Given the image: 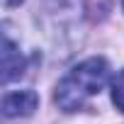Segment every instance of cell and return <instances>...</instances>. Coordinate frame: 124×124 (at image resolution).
Returning a JSON list of instances; mask_svg holds the SVG:
<instances>
[{"instance_id":"obj_4","label":"cell","mask_w":124,"mask_h":124,"mask_svg":"<svg viewBox=\"0 0 124 124\" xmlns=\"http://www.w3.org/2000/svg\"><path fill=\"white\" fill-rule=\"evenodd\" d=\"M112 102L117 109L124 112V71H119L117 78L112 80Z\"/></svg>"},{"instance_id":"obj_1","label":"cell","mask_w":124,"mask_h":124,"mask_svg":"<svg viewBox=\"0 0 124 124\" xmlns=\"http://www.w3.org/2000/svg\"><path fill=\"white\" fill-rule=\"evenodd\" d=\"M107 76H109V66L100 56H93V58L83 61V63H78L56 85V95H54L56 105L66 112L80 109L93 95H97L105 88Z\"/></svg>"},{"instance_id":"obj_3","label":"cell","mask_w":124,"mask_h":124,"mask_svg":"<svg viewBox=\"0 0 124 124\" xmlns=\"http://www.w3.org/2000/svg\"><path fill=\"white\" fill-rule=\"evenodd\" d=\"M22 71H24V58L15 49V44L5 37V44H3V80L10 83L12 78L22 76Z\"/></svg>"},{"instance_id":"obj_2","label":"cell","mask_w":124,"mask_h":124,"mask_svg":"<svg viewBox=\"0 0 124 124\" xmlns=\"http://www.w3.org/2000/svg\"><path fill=\"white\" fill-rule=\"evenodd\" d=\"M39 97L32 90H17V93H8L3 97V112L5 117H27L37 109Z\"/></svg>"}]
</instances>
